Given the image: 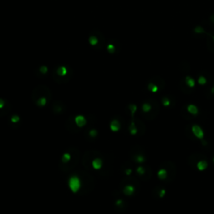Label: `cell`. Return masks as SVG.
Here are the masks:
<instances>
[{"label":"cell","mask_w":214,"mask_h":214,"mask_svg":"<svg viewBox=\"0 0 214 214\" xmlns=\"http://www.w3.org/2000/svg\"><path fill=\"white\" fill-rule=\"evenodd\" d=\"M65 126L67 127V129L71 132H77L79 131V127L76 125L75 118L73 117H70L68 119L65 123Z\"/></svg>","instance_id":"e0dca14e"},{"label":"cell","mask_w":214,"mask_h":214,"mask_svg":"<svg viewBox=\"0 0 214 214\" xmlns=\"http://www.w3.org/2000/svg\"><path fill=\"white\" fill-rule=\"evenodd\" d=\"M198 83H199L200 85H205L206 83H207V79H206V78L204 76H200L199 79H198Z\"/></svg>","instance_id":"f546056e"},{"label":"cell","mask_w":214,"mask_h":214,"mask_svg":"<svg viewBox=\"0 0 214 214\" xmlns=\"http://www.w3.org/2000/svg\"><path fill=\"white\" fill-rule=\"evenodd\" d=\"M80 152L75 147H70L65 152L59 162V168L64 172L73 170L79 163Z\"/></svg>","instance_id":"6da1fadb"},{"label":"cell","mask_w":214,"mask_h":214,"mask_svg":"<svg viewBox=\"0 0 214 214\" xmlns=\"http://www.w3.org/2000/svg\"><path fill=\"white\" fill-rule=\"evenodd\" d=\"M70 187L74 192H77L79 191V188L81 186L80 179L78 176H74L70 179Z\"/></svg>","instance_id":"9a60e30c"},{"label":"cell","mask_w":214,"mask_h":214,"mask_svg":"<svg viewBox=\"0 0 214 214\" xmlns=\"http://www.w3.org/2000/svg\"><path fill=\"white\" fill-rule=\"evenodd\" d=\"M72 71L71 68L65 67V66H59L56 67L52 72L53 79L59 84H65L67 83L71 78Z\"/></svg>","instance_id":"8992f818"},{"label":"cell","mask_w":214,"mask_h":214,"mask_svg":"<svg viewBox=\"0 0 214 214\" xmlns=\"http://www.w3.org/2000/svg\"><path fill=\"white\" fill-rule=\"evenodd\" d=\"M120 188L126 197H133L141 190V183L138 179L133 177H126L120 183Z\"/></svg>","instance_id":"5b68a950"},{"label":"cell","mask_w":214,"mask_h":214,"mask_svg":"<svg viewBox=\"0 0 214 214\" xmlns=\"http://www.w3.org/2000/svg\"><path fill=\"white\" fill-rule=\"evenodd\" d=\"M204 158H208L207 156L204 155L203 153L201 152H194L192 155H190L187 158V164L188 166L192 168V170H196V166L199 160H203Z\"/></svg>","instance_id":"8fae6325"},{"label":"cell","mask_w":214,"mask_h":214,"mask_svg":"<svg viewBox=\"0 0 214 214\" xmlns=\"http://www.w3.org/2000/svg\"><path fill=\"white\" fill-rule=\"evenodd\" d=\"M116 208L120 212H125L127 208V203L123 199H117L115 203Z\"/></svg>","instance_id":"ffe728a7"},{"label":"cell","mask_w":214,"mask_h":214,"mask_svg":"<svg viewBox=\"0 0 214 214\" xmlns=\"http://www.w3.org/2000/svg\"><path fill=\"white\" fill-rule=\"evenodd\" d=\"M186 85H187V87L189 88H193L195 86V80L192 79V77L190 76H187L186 77Z\"/></svg>","instance_id":"f1b7e54d"},{"label":"cell","mask_w":214,"mask_h":214,"mask_svg":"<svg viewBox=\"0 0 214 214\" xmlns=\"http://www.w3.org/2000/svg\"><path fill=\"white\" fill-rule=\"evenodd\" d=\"M167 176H168V175H167L166 170L165 169V168H163V167L160 166V169L158 170V172H157L158 178H159L160 181H163V182H165V181L166 180V178H167Z\"/></svg>","instance_id":"d4e9b609"},{"label":"cell","mask_w":214,"mask_h":214,"mask_svg":"<svg viewBox=\"0 0 214 214\" xmlns=\"http://www.w3.org/2000/svg\"><path fill=\"white\" fill-rule=\"evenodd\" d=\"M32 101L36 105L44 107L49 104L51 99L50 90L45 85L37 86L32 92Z\"/></svg>","instance_id":"277c9868"},{"label":"cell","mask_w":214,"mask_h":214,"mask_svg":"<svg viewBox=\"0 0 214 214\" xmlns=\"http://www.w3.org/2000/svg\"><path fill=\"white\" fill-rule=\"evenodd\" d=\"M191 130H192V132L193 134V135L197 139H200L201 140V139H203L204 137V131H203V129L198 125H192V126H191Z\"/></svg>","instance_id":"ac0fdd59"},{"label":"cell","mask_w":214,"mask_h":214,"mask_svg":"<svg viewBox=\"0 0 214 214\" xmlns=\"http://www.w3.org/2000/svg\"><path fill=\"white\" fill-rule=\"evenodd\" d=\"M146 126L142 121L135 116H131V121L129 125V132L132 135L141 136L145 133Z\"/></svg>","instance_id":"ba28073f"},{"label":"cell","mask_w":214,"mask_h":214,"mask_svg":"<svg viewBox=\"0 0 214 214\" xmlns=\"http://www.w3.org/2000/svg\"><path fill=\"white\" fill-rule=\"evenodd\" d=\"M186 111L191 115L192 116H196L198 115L199 113V110L197 108V105H195L193 104H189L187 105H186Z\"/></svg>","instance_id":"7402d4cb"},{"label":"cell","mask_w":214,"mask_h":214,"mask_svg":"<svg viewBox=\"0 0 214 214\" xmlns=\"http://www.w3.org/2000/svg\"><path fill=\"white\" fill-rule=\"evenodd\" d=\"M101 36V34H98L97 32L95 33V34H91L90 38V43L91 44V45L93 47H96V48L99 49L101 48L104 43V40H100V37Z\"/></svg>","instance_id":"5bb4252c"},{"label":"cell","mask_w":214,"mask_h":214,"mask_svg":"<svg viewBox=\"0 0 214 214\" xmlns=\"http://www.w3.org/2000/svg\"><path fill=\"white\" fill-rule=\"evenodd\" d=\"M52 110L55 114H62L65 113L66 110V106L65 103L61 101H55L52 105Z\"/></svg>","instance_id":"2e32d148"},{"label":"cell","mask_w":214,"mask_h":214,"mask_svg":"<svg viewBox=\"0 0 214 214\" xmlns=\"http://www.w3.org/2000/svg\"><path fill=\"white\" fill-rule=\"evenodd\" d=\"M9 124L13 128H17L21 125V118L17 115H14L9 119Z\"/></svg>","instance_id":"d6986e66"},{"label":"cell","mask_w":214,"mask_h":214,"mask_svg":"<svg viewBox=\"0 0 214 214\" xmlns=\"http://www.w3.org/2000/svg\"><path fill=\"white\" fill-rule=\"evenodd\" d=\"M161 103L165 107H171L175 105V101L170 96H163L161 99Z\"/></svg>","instance_id":"603a6c76"},{"label":"cell","mask_w":214,"mask_h":214,"mask_svg":"<svg viewBox=\"0 0 214 214\" xmlns=\"http://www.w3.org/2000/svg\"><path fill=\"white\" fill-rule=\"evenodd\" d=\"M152 197L156 199H161L166 197V189L163 186L157 185L154 188L152 189Z\"/></svg>","instance_id":"7c38bea8"},{"label":"cell","mask_w":214,"mask_h":214,"mask_svg":"<svg viewBox=\"0 0 214 214\" xmlns=\"http://www.w3.org/2000/svg\"><path fill=\"white\" fill-rule=\"evenodd\" d=\"M135 173L140 179L143 181L150 180L153 175L152 168L146 163L140 164L135 169Z\"/></svg>","instance_id":"30bf717a"},{"label":"cell","mask_w":214,"mask_h":214,"mask_svg":"<svg viewBox=\"0 0 214 214\" xmlns=\"http://www.w3.org/2000/svg\"><path fill=\"white\" fill-rule=\"evenodd\" d=\"M110 128L114 131H118L119 130L121 129V122L117 119H114L110 122Z\"/></svg>","instance_id":"4316f807"},{"label":"cell","mask_w":214,"mask_h":214,"mask_svg":"<svg viewBox=\"0 0 214 214\" xmlns=\"http://www.w3.org/2000/svg\"><path fill=\"white\" fill-rule=\"evenodd\" d=\"M123 172L126 177H131L132 174V166L129 162L123 164Z\"/></svg>","instance_id":"484cf974"},{"label":"cell","mask_w":214,"mask_h":214,"mask_svg":"<svg viewBox=\"0 0 214 214\" xmlns=\"http://www.w3.org/2000/svg\"><path fill=\"white\" fill-rule=\"evenodd\" d=\"M75 121L76 125H77L79 128L82 126H84L85 125V123H86V120H85V118L81 116H76L75 118Z\"/></svg>","instance_id":"83f0119b"},{"label":"cell","mask_w":214,"mask_h":214,"mask_svg":"<svg viewBox=\"0 0 214 214\" xmlns=\"http://www.w3.org/2000/svg\"><path fill=\"white\" fill-rule=\"evenodd\" d=\"M208 166V158H204L203 160H199L197 162V166H196V170H198V171H205Z\"/></svg>","instance_id":"44dd1931"},{"label":"cell","mask_w":214,"mask_h":214,"mask_svg":"<svg viewBox=\"0 0 214 214\" xmlns=\"http://www.w3.org/2000/svg\"><path fill=\"white\" fill-rule=\"evenodd\" d=\"M97 135H98V131L95 129L87 130V131L85 133L86 139L90 140V141H92V140H95V139L97 138Z\"/></svg>","instance_id":"cb8c5ba5"},{"label":"cell","mask_w":214,"mask_h":214,"mask_svg":"<svg viewBox=\"0 0 214 214\" xmlns=\"http://www.w3.org/2000/svg\"><path fill=\"white\" fill-rule=\"evenodd\" d=\"M104 164L103 156L96 151H87L83 157V165L88 171L100 170Z\"/></svg>","instance_id":"3957f363"},{"label":"cell","mask_w":214,"mask_h":214,"mask_svg":"<svg viewBox=\"0 0 214 214\" xmlns=\"http://www.w3.org/2000/svg\"><path fill=\"white\" fill-rule=\"evenodd\" d=\"M129 156L133 162L136 164H145L147 162V157L146 150L143 147L135 145L131 147L129 152Z\"/></svg>","instance_id":"52a82bcc"},{"label":"cell","mask_w":214,"mask_h":214,"mask_svg":"<svg viewBox=\"0 0 214 214\" xmlns=\"http://www.w3.org/2000/svg\"><path fill=\"white\" fill-rule=\"evenodd\" d=\"M160 166L165 168L167 172V175H168L166 180L164 182L166 184L172 183L176 178V175H177V166H176L175 162H173L172 160H165L163 162H161Z\"/></svg>","instance_id":"9c48e42d"},{"label":"cell","mask_w":214,"mask_h":214,"mask_svg":"<svg viewBox=\"0 0 214 214\" xmlns=\"http://www.w3.org/2000/svg\"><path fill=\"white\" fill-rule=\"evenodd\" d=\"M213 162H214V158H213Z\"/></svg>","instance_id":"4dcf8cb0"},{"label":"cell","mask_w":214,"mask_h":214,"mask_svg":"<svg viewBox=\"0 0 214 214\" xmlns=\"http://www.w3.org/2000/svg\"><path fill=\"white\" fill-rule=\"evenodd\" d=\"M160 109V104L156 99H147L141 104V114L147 121H153L159 115Z\"/></svg>","instance_id":"7a4b0ae2"},{"label":"cell","mask_w":214,"mask_h":214,"mask_svg":"<svg viewBox=\"0 0 214 214\" xmlns=\"http://www.w3.org/2000/svg\"><path fill=\"white\" fill-rule=\"evenodd\" d=\"M11 110V105L7 100L0 99V117L6 116Z\"/></svg>","instance_id":"4fadbf2b"}]
</instances>
